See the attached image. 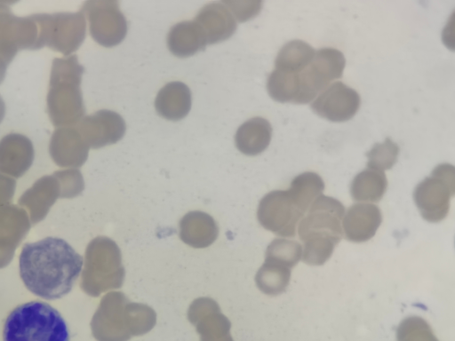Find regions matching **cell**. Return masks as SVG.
I'll return each mask as SVG.
<instances>
[{"mask_svg": "<svg viewBox=\"0 0 455 341\" xmlns=\"http://www.w3.org/2000/svg\"><path fill=\"white\" fill-rule=\"evenodd\" d=\"M83 257L64 239L45 237L26 243L20 254V276L36 297L52 300L67 295L79 277Z\"/></svg>", "mask_w": 455, "mask_h": 341, "instance_id": "cell-1", "label": "cell"}, {"mask_svg": "<svg viewBox=\"0 0 455 341\" xmlns=\"http://www.w3.org/2000/svg\"><path fill=\"white\" fill-rule=\"evenodd\" d=\"M343 204L336 198L320 195L309 207L298 226L303 242L302 261L310 266H322L331 256L342 238Z\"/></svg>", "mask_w": 455, "mask_h": 341, "instance_id": "cell-2", "label": "cell"}, {"mask_svg": "<svg viewBox=\"0 0 455 341\" xmlns=\"http://www.w3.org/2000/svg\"><path fill=\"white\" fill-rule=\"evenodd\" d=\"M84 71L76 55L52 60L46 100L55 127H73L83 119L85 107L80 85Z\"/></svg>", "mask_w": 455, "mask_h": 341, "instance_id": "cell-3", "label": "cell"}, {"mask_svg": "<svg viewBox=\"0 0 455 341\" xmlns=\"http://www.w3.org/2000/svg\"><path fill=\"white\" fill-rule=\"evenodd\" d=\"M3 341H69V332L55 308L43 301H30L9 313Z\"/></svg>", "mask_w": 455, "mask_h": 341, "instance_id": "cell-4", "label": "cell"}, {"mask_svg": "<svg viewBox=\"0 0 455 341\" xmlns=\"http://www.w3.org/2000/svg\"><path fill=\"white\" fill-rule=\"evenodd\" d=\"M100 313L110 329L106 341H127L131 337L149 331L156 323L153 309L130 302L122 292L114 291L102 300Z\"/></svg>", "mask_w": 455, "mask_h": 341, "instance_id": "cell-5", "label": "cell"}, {"mask_svg": "<svg viewBox=\"0 0 455 341\" xmlns=\"http://www.w3.org/2000/svg\"><path fill=\"white\" fill-rule=\"evenodd\" d=\"M34 16L38 25L41 48L48 46L68 56L78 50L85 38L86 21L81 11Z\"/></svg>", "mask_w": 455, "mask_h": 341, "instance_id": "cell-6", "label": "cell"}, {"mask_svg": "<svg viewBox=\"0 0 455 341\" xmlns=\"http://www.w3.org/2000/svg\"><path fill=\"white\" fill-rule=\"evenodd\" d=\"M454 193V167L442 163L433 170L429 177L417 185L413 198L422 218L428 222L437 223L448 215Z\"/></svg>", "mask_w": 455, "mask_h": 341, "instance_id": "cell-7", "label": "cell"}, {"mask_svg": "<svg viewBox=\"0 0 455 341\" xmlns=\"http://www.w3.org/2000/svg\"><path fill=\"white\" fill-rule=\"evenodd\" d=\"M346 66L344 54L337 49L325 47L315 51L311 62L295 73L297 97L294 104H307L330 83L342 76Z\"/></svg>", "mask_w": 455, "mask_h": 341, "instance_id": "cell-8", "label": "cell"}, {"mask_svg": "<svg viewBox=\"0 0 455 341\" xmlns=\"http://www.w3.org/2000/svg\"><path fill=\"white\" fill-rule=\"evenodd\" d=\"M80 11L89 21L92 37L99 44L109 48L124 39L128 25L117 1H86Z\"/></svg>", "mask_w": 455, "mask_h": 341, "instance_id": "cell-9", "label": "cell"}, {"mask_svg": "<svg viewBox=\"0 0 455 341\" xmlns=\"http://www.w3.org/2000/svg\"><path fill=\"white\" fill-rule=\"evenodd\" d=\"M39 29L34 14L17 17L0 2V57L9 64L20 50H39Z\"/></svg>", "mask_w": 455, "mask_h": 341, "instance_id": "cell-10", "label": "cell"}, {"mask_svg": "<svg viewBox=\"0 0 455 341\" xmlns=\"http://www.w3.org/2000/svg\"><path fill=\"white\" fill-rule=\"evenodd\" d=\"M287 190H274L259 202L257 216L267 230L283 237H294L298 223L304 216Z\"/></svg>", "mask_w": 455, "mask_h": 341, "instance_id": "cell-11", "label": "cell"}, {"mask_svg": "<svg viewBox=\"0 0 455 341\" xmlns=\"http://www.w3.org/2000/svg\"><path fill=\"white\" fill-rule=\"evenodd\" d=\"M361 99L357 91L344 83H331L311 103V109L319 116L331 122L350 120L358 111Z\"/></svg>", "mask_w": 455, "mask_h": 341, "instance_id": "cell-12", "label": "cell"}, {"mask_svg": "<svg viewBox=\"0 0 455 341\" xmlns=\"http://www.w3.org/2000/svg\"><path fill=\"white\" fill-rule=\"evenodd\" d=\"M76 128L89 147L97 149L122 139L126 125L124 118L116 112L100 109L83 117Z\"/></svg>", "mask_w": 455, "mask_h": 341, "instance_id": "cell-13", "label": "cell"}, {"mask_svg": "<svg viewBox=\"0 0 455 341\" xmlns=\"http://www.w3.org/2000/svg\"><path fill=\"white\" fill-rule=\"evenodd\" d=\"M188 316L199 332L201 341H233L229 335L230 322L212 299L200 297L195 300Z\"/></svg>", "mask_w": 455, "mask_h": 341, "instance_id": "cell-14", "label": "cell"}, {"mask_svg": "<svg viewBox=\"0 0 455 341\" xmlns=\"http://www.w3.org/2000/svg\"><path fill=\"white\" fill-rule=\"evenodd\" d=\"M89 146L76 127H60L51 138L49 152L60 166L83 165L88 157Z\"/></svg>", "mask_w": 455, "mask_h": 341, "instance_id": "cell-15", "label": "cell"}, {"mask_svg": "<svg viewBox=\"0 0 455 341\" xmlns=\"http://www.w3.org/2000/svg\"><path fill=\"white\" fill-rule=\"evenodd\" d=\"M194 21L202 29L207 44L228 39L236 30V20L222 2H211L200 9Z\"/></svg>", "mask_w": 455, "mask_h": 341, "instance_id": "cell-16", "label": "cell"}, {"mask_svg": "<svg viewBox=\"0 0 455 341\" xmlns=\"http://www.w3.org/2000/svg\"><path fill=\"white\" fill-rule=\"evenodd\" d=\"M342 220L345 238L353 242H364L375 235L382 222V214L375 204L355 203Z\"/></svg>", "mask_w": 455, "mask_h": 341, "instance_id": "cell-17", "label": "cell"}, {"mask_svg": "<svg viewBox=\"0 0 455 341\" xmlns=\"http://www.w3.org/2000/svg\"><path fill=\"white\" fill-rule=\"evenodd\" d=\"M34 147L31 140L20 133H10L0 140V170L20 176L31 165Z\"/></svg>", "mask_w": 455, "mask_h": 341, "instance_id": "cell-18", "label": "cell"}, {"mask_svg": "<svg viewBox=\"0 0 455 341\" xmlns=\"http://www.w3.org/2000/svg\"><path fill=\"white\" fill-rule=\"evenodd\" d=\"M191 91L184 83L175 81L165 84L157 93L155 107L159 115L179 121L188 115L191 109Z\"/></svg>", "mask_w": 455, "mask_h": 341, "instance_id": "cell-19", "label": "cell"}, {"mask_svg": "<svg viewBox=\"0 0 455 341\" xmlns=\"http://www.w3.org/2000/svg\"><path fill=\"white\" fill-rule=\"evenodd\" d=\"M167 45L172 54L186 58L204 51L207 42L196 22L185 20L171 28L167 36Z\"/></svg>", "mask_w": 455, "mask_h": 341, "instance_id": "cell-20", "label": "cell"}, {"mask_svg": "<svg viewBox=\"0 0 455 341\" xmlns=\"http://www.w3.org/2000/svg\"><path fill=\"white\" fill-rule=\"evenodd\" d=\"M272 137L270 123L259 116L244 122L236 131L235 142L237 149L246 155H257L268 147Z\"/></svg>", "mask_w": 455, "mask_h": 341, "instance_id": "cell-21", "label": "cell"}, {"mask_svg": "<svg viewBox=\"0 0 455 341\" xmlns=\"http://www.w3.org/2000/svg\"><path fill=\"white\" fill-rule=\"evenodd\" d=\"M387 187V180L384 171L367 168L353 178L350 194L355 201L376 202L381 200Z\"/></svg>", "mask_w": 455, "mask_h": 341, "instance_id": "cell-22", "label": "cell"}, {"mask_svg": "<svg viewBox=\"0 0 455 341\" xmlns=\"http://www.w3.org/2000/svg\"><path fill=\"white\" fill-rule=\"evenodd\" d=\"M315 52L314 48L302 40L290 41L279 51L275 60V69L299 72L311 62Z\"/></svg>", "mask_w": 455, "mask_h": 341, "instance_id": "cell-23", "label": "cell"}, {"mask_svg": "<svg viewBox=\"0 0 455 341\" xmlns=\"http://www.w3.org/2000/svg\"><path fill=\"white\" fill-rule=\"evenodd\" d=\"M291 280V268L275 260L265 258L259 269L255 282L265 294L277 296L283 293Z\"/></svg>", "mask_w": 455, "mask_h": 341, "instance_id": "cell-24", "label": "cell"}, {"mask_svg": "<svg viewBox=\"0 0 455 341\" xmlns=\"http://www.w3.org/2000/svg\"><path fill=\"white\" fill-rule=\"evenodd\" d=\"M324 182L315 172L307 171L296 176L288 191L301 210L306 213L315 200L322 195Z\"/></svg>", "mask_w": 455, "mask_h": 341, "instance_id": "cell-25", "label": "cell"}, {"mask_svg": "<svg viewBox=\"0 0 455 341\" xmlns=\"http://www.w3.org/2000/svg\"><path fill=\"white\" fill-rule=\"evenodd\" d=\"M302 257V246L291 240L277 238L271 242L266 258L279 262L289 268L295 266Z\"/></svg>", "mask_w": 455, "mask_h": 341, "instance_id": "cell-26", "label": "cell"}, {"mask_svg": "<svg viewBox=\"0 0 455 341\" xmlns=\"http://www.w3.org/2000/svg\"><path fill=\"white\" fill-rule=\"evenodd\" d=\"M396 341H439L430 325L419 316L403 319L396 329Z\"/></svg>", "mask_w": 455, "mask_h": 341, "instance_id": "cell-27", "label": "cell"}, {"mask_svg": "<svg viewBox=\"0 0 455 341\" xmlns=\"http://www.w3.org/2000/svg\"><path fill=\"white\" fill-rule=\"evenodd\" d=\"M399 147L389 138L376 143L366 153L368 168L385 170L391 169L397 161Z\"/></svg>", "mask_w": 455, "mask_h": 341, "instance_id": "cell-28", "label": "cell"}, {"mask_svg": "<svg viewBox=\"0 0 455 341\" xmlns=\"http://www.w3.org/2000/svg\"><path fill=\"white\" fill-rule=\"evenodd\" d=\"M222 3L231 12L235 20L239 22L254 18L262 7L261 1H223Z\"/></svg>", "mask_w": 455, "mask_h": 341, "instance_id": "cell-29", "label": "cell"}, {"mask_svg": "<svg viewBox=\"0 0 455 341\" xmlns=\"http://www.w3.org/2000/svg\"><path fill=\"white\" fill-rule=\"evenodd\" d=\"M13 189V183L12 180L7 179L6 178L0 175V196L4 197L8 194L9 192H12Z\"/></svg>", "mask_w": 455, "mask_h": 341, "instance_id": "cell-30", "label": "cell"}, {"mask_svg": "<svg viewBox=\"0 0 455 341\" xmlns=\"http://www.w3.org/2000/svg\"><path fill=\"white\" fill-rule=\"evenodd\" d=\"M9 66V63L0 57V84L3 83L5 74H6V68Z\"/></svg>", "mask_w": 455, "mask_h": 341, "instance_id": "cell-31", "label": "cell"}, {"mask_svg": "<svg viewBox=\"0 0 455 341\" xmlns=\"http://www.w3.org/2000/svg\"><path fill=\"white\" fill-rule=\"evenodd\" d=\"M5 115V104L3 98L0 96V123L3 121Z\"/></svg>", "mask_w": 455, "mask_h": 341, "instance_id": "cell-32", "label": "cell"}]
</instances>
